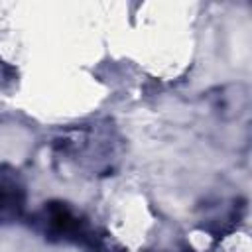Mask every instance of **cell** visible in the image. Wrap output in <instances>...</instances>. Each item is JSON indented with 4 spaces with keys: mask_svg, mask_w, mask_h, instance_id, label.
<instances>
[{
    "mask_svg": "<svg viewBox=\"0 0 252 252\" xmlns=\"http://www.w3.org/2000/svg\"><path fill=\"white\" fill-rule=\"evenodd\" d=\"M242 213H244V201H238V199H230L228 203L219 201L205 213L203 228L213 234L228 232L234 228V224H238V220L242 219Z\"/></svg>",
    "mask_w": 252,
    "mask_h": 252,
    "instance_id": "5",
    "label": "cell"
},
{
    "mask_svg": "<svg viewBox=\"0 0 252 252\" xmlns=\"http://www.w3.org/2000/svg\"><path fill=\"white\" fill-rule=\"evenodd\" d=\"M32 226L49 242L55 244H81L89 240L94 226L83 213L65 201H47L32 217Z\"/></svg>",
    "mask_w": 252,
    "mask_h": 252,
    "instance_id": "2",
    "label": "cell"
},
{
    "mask_svg": "<svg viewBox=\"0 0 252 252\" xmlns=\"http://www.w3.org/2000/svg\"><path fill=\"white\" fill-rule=\"evenodd\" d=\"M28 205L26 185L18 171L12 167H0V226L14 224L24 219Z\"/></svg>",
    "mask_w": 252,
    "mask_h": 252,
    "instance_id": "4",
    "label": "cell"
},
{
    "mask_svg": "<svg viewBox=\"0 0 252 252\" xmlns=\"http://www.w3.org/2000/svg\"><path fill=\"white\" fill-rule=\"evenodd\" d=\"M167 252H193V250H189V248H179V250H167Z\"/></svg>",
    "mask_w": 252,
    "mask_h": 252,
    "instance_id": "6",
    "label": "cell"
},
{
    "mask_svg": "<svg viewBox=\"0 0 252 252\" xmlns=\"http://www.w3.org/2000/svg\"><path fill=\"white\" fill-rule=\"evenodd\" d=\"M209 108L220 122H232V120H248L250 110V93L244 83H230L213 89L207 93Z\"/></svg>",
    "mask_w": 252,
    "mask_h": 252,
    "instance_id": "3",
    "label": "cell"
},
{
    "mask_svg": "<svg viewBox=\"0 0 252 252\" xmlns=\"http://www.w3.org/2000/svg\"><path fill=\"white\" fill-rule=\"evenodd\" d=\"M57 159L89 175H110L120 159L122 140L110 122L69 126L51 140Z\"/></svg>",
    "mask_w": 252,
    "mask_h": 252,
    "instance_id": "1",
    "label": "cell"
}]
</instances>
